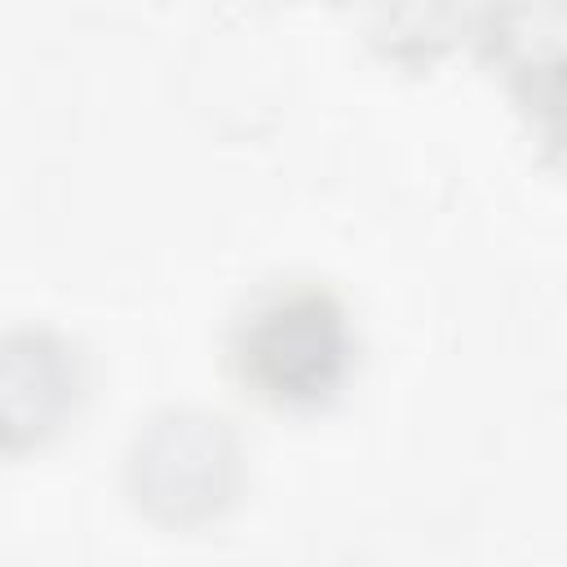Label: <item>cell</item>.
I'll return each instance as SVG.
<instances>
[{
	"label": "cell",
	"instance_id": "cell-1",
	"mask_svg": "<svg viewBox=\"0 0 567 567\" xmlns=\"http://www.w3.org/2000/svg\"><path fill=\"white\" fill-rule=\"evenodd\" d=\"M226 359L257 403L310 412L332 403L346 385L354 368V328L332 288L292 279L261 288L235 315Z\"/></svg>",
	"mask_w": 567,
	"mask_h": 567
},
{
	"label": "cell",
	"instance_id": "cell-2",
	"mask_svg": "<svg viewBox=\"0 0 567 567\" xmlns=\"http://www.w3.org/2000/svg\"><path fill=\"white\" fill-rule=\"evenodd\" d=\"M133 505L164 527H199L221 518L244 492V447L230 421L199 408L151 416L124 465Z\"/></svg>",
	"mask_w": 567,
	"mask_h": 567
},
{
	"label": "cell",
	"instance_id": "cell-3",
	"mask_svg": "<svg viewBox=\"0 0 567 567\" xmlns=\"http://www.w3.org/2000/svg\"><path fill=\"white\" fill-rule=\"evenodd\" d=\"M84 359L49 328H18L4 337V452L49 439L80 403Z\"/></svg>",
	"mask_w": 567,
	"mask_h": 567
},
{
	"label": "cell",
	"instance_id": "cell-4",
	"mask_svg": "<svg viewBox=\"0 0 567 567\" xmlns=\"http://www.w3.org/2000/svg\"><path fill=\"white\" fill-rule=\"evenodd\" d=\"M474 44L514 93L567 58V0H478Z\"/></svg>",
	"mask_w": 567,
	"mask_h": 567
},
{
	"label": "cell",
	"instance_id": "cell-5",
	"mask_svg": "<svg viewBox=\"0 0 567 567\" xmlns=\"http://www.w3.org/2000/svg\"><path fill=\"white\" fill-rule=\"evenodd\" d=\"M359 27L385 62L421 71L456 44L465 0H359Z\"/></svg>",
	"mask_w": 567,
	"mask_h": 567
},
{
	"label": "cell",
	"instance_id": "cell-6",
	"mask_svg": "<svg viewBox=\"0 0 567 567\" xmlns=\"http://www.w3.org/2000/svg\"><path fill=\"white\" fill-rule=\"evenodd\" d=\"M514 102L532 120L545 159L567 173V58L540 71L536 80H527L523 89H514Z\"/></svg>",
	"mask_w": 567,
	"mask_h": 567
}]
</instances>
